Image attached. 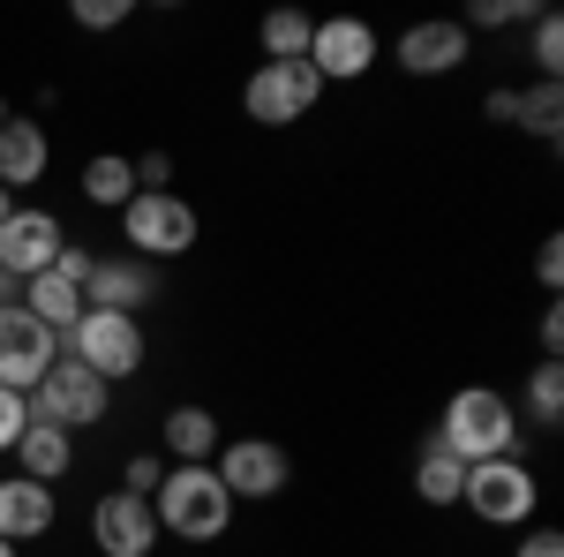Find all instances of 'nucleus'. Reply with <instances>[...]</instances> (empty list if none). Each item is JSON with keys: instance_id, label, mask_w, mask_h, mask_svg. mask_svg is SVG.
<instances>
[{"instance_id": "nucleus-2", "label": "nucleus", "mask_w": 564, "mask_h": 557, "mask_svg": "<svg viewBox=\"0 0 564 557\" xmlns=\"http://www.w3.org/2000/svg\"><path fill=\"white\" fill-rule=\"evenodd\" d=\"M151 513H159V535L174 543H218L234 527V497L212 468H166V482L151 490Z\"/></svg>"}, {"instance_id": "nucleus-19", "label": "nucleus", "mask_w": 564, "mask_h": 557, "mask_svg": "<svg viewBox=\"0 0 564 557\" xmlns=\"http://www.w3.org/2000/svg\"><path fill=\"white\" fill-rule=\"evenodd\" d=\"M15 460H23V474H31V482H45V490H53L61 474L76 468V437H68V429H53V422H31L23 437H15Z\"/></svg>"}, {"instance_id": "nucleus-22", "label": "nucleus", "mask_w": 564, "mask_h": 557, "mask_svg": "<svg viewBox=\"0 0 564 557\" xmlns=\"http://www.w3.org/2000/svg\"><path fill=\"white\" fill-rule=\"evenodd\" d=\"M308 39H316V15H302V8H279L257 23L263 61H308Z\"/></svg>"}, {"instance_id": "nucleus-37", "label": "nucleus", "mask_w": 564, "mask_h": 557, "mask_svg": "<svg viewBox=\"0 0 564 557\" xmlns=\"http://www.w3.org/2000/svg\"><path fill=\"white\" fill-rule=\"evenodd\" d=\"M8 212H15V196H8V189H0V218H8Z\"/></svg>"}, {"instance_id": "nucleus-3", "label": "nucleus", "mask_w": 564, "mask_h": 557, "mask_svg": "<svg viewBox=\"0 0 564 557\" xmlns=\"http://www.w3.org/2000/svg\"><path fill=\"white\" fill-rule=\"evenodd\" d=\"M196 234H204V218H196V204L188 196H174V189H135L129 212H121V242H129V257L143 264H174L196 249Z\"/></svg>"}, {"instance_id": "nucleus-10", "label": "nucleus", "mask_w": 564, "mask_h": 557, "mask_svg": "<svg viewBox=\"0 0 564 557\" xmlns=\"http://www.w3.org/2000/svg\"><path fill=\"white\" fill-rule=\"evenodd\" d=\"M53 362H61V340L45 332L39 317H31L23 301H15V309H0V385L31 399V385H39Z\"/></svg>"}, {"instance_id": "nucleus-31", "label": "nucleus", "mask_w": 564, "mask_h": 557, "mask_svg": "<svg viewBox=\"0 0 564 557\" xmlns=\"http://www.w3.org/2000/svg\"><path fill=\"white\" fill-rule=\"evenodd\" d=\"M512 557H564V535L557 527H520V550Z\"/></svg>"}, {"instance_id": "nucleus-26", "label": "nucleus", "mask_w": 564, "mask_h": 557, "mask_svg": "<svg viewBox=\"0 0 564 557\" xmlns=\"http://www.w3.org/2000/svg\"><path fill=\"white\" fill-rule=\"evenodd\" d=\"M534 15H542V0H475L459 31L475 39V31H505V23H534Z\"/></svg>"}, {"instance_id": "nucleus-38", "label": "nucleus", "mask_w": 564, "mask_h": 557, "mask_svg": "<svg viewBox=\"0 0 564 557\" xmlns=\"http://www.w3.org/2000/svg\"><path fill=\"white\" fill-rule=\"evenodd\" d=\"M0 557H15V543H0Z\"/></svg>"}, {"instance_id": "nucleus-11", "label": "nucleus", "mask_w": 564, "mask_h": 557, "mask_svg": "<svg viewBox=\"0 0 564 557\" xmlns=\"http://www.w3.org/2000/svg\"><path fill=\"white\" fill-rule=\"evenodd\" d=\"M90 543H98V557H151L159 550V513H151V497H129V490L98 497V505H90Z\"/></svg>"}, {"instance_id": "nucleus-6", "label": "nucleus", "mask_w": 564, "mask_h": 557, "mask_svg": "<svg viewBox=\"0 0 564 557\" xmlns=\"http://www.w3.org/2000/svg\"><path fill=\"white\" fill-rule=\"evenodd\" d=\"M316 98H324V76L308 61H257V76L241 84V106L257 129H294V121H308Z\"/></svg>"}, {"instance_id": "nucleus-30", "label": "nucleus", "mask_w": 564, "mask_h": 557, "mask_svg": "<svg viewBox=\"0 0 564 557\" xmlns=\"http://www.w3.org/2000/svg\"><path fill=\"white\" fill-rule=\"evenodd\" d=\"M129 167H135V189H151V196L174 181V159H166V151H143V159H129Z\"/></svg>"}, {"instance_id": "nucleus-5", "label": "nucleus", "mask_w": 564, "mask_h": 557, "mask_svg": "<svg viewBox=\"0 0 564 557\" xmlns=\"http://www.w3.org/2000/svg\"><path fill=\"white\" fill-rule=\"evenodd\" d=\"M106 407H113V385H98L84 362H68V354L31 385V422H53V429H68V437L76 429H98Z\"/></svg>"}, {"instance_id": "nucleus-1", "label": "nucleus", "mask_w": 564, "mask_h": 557, "mask_svg": "<svg viewBox=\"0 0 564 557\" xmlns=\"http://www.w3.org/2000/svg\"><path fill=\"white\" fill-rule=\"evenodd\" d=\"M436 444L459 460V468H481V460H520V407L489 385H459L436 415Z\"/></svg>"}, {"instance_id": "nucleus-4", "label": "nucleus", "mask_w": 564, "mask_h": 557, "mask_svg": "<svg viewBox=\"0 0 564 557\" xmlns=\"http://www.w3.org/2000/svg\"><path fill=\"white\" fill-rule=\"evenodd\" d=\"M68 362H84L98 385H121L143 369V317H113V309H84V324L61 340Z\"/></svg>"}, {"instance_id": "nucleus-35", "label": "nucleus", "mask_w": 564, "mask_h": 557, "mask_svg": "<svg viewBox=\"0 0 564 557\" xmlns=\"http://www.w3.org/2000/svg\"><path fill=\"white\" fill-rule=\"evenodd\" d=\"M542 354H550V362H557V354H564V317H557V301L542 309Z\"/></svg>"}, {"instance_id": "nucleus-7", "label": "nucleus", "mask_w": 564, "mask_h": 557, "mask_svg": "<svg viewBox=\"0 0 564 557\" xmlns=\"http://www.w3.org/2000/svg\"><path fill=\"white\" fill-rule=\"evenodd\" d=\"M534 468L527 460H481V468H467V490H459V505L475 519H489V527H527L534 519Z\"/></svg>"}, {"instance_id": "nucleus-15", "label": "nucleus", "mask_w": 564, "mask_h": 557, "mask_svg": "<svg viewBox=\"0 0 564 557\" xmlns=\"http://www.w3.org/2000/svg\"><path fill=\"white\" fill-rule=\"evenodd\" d=\"M53 519H61V505L45 482H31V474L0 482V543H39V535H53Z\"/></svg>"}, {"instance_id": "nucleus-24", "label": "nucleus", "mask_w": 564, "mask_h": 557, "mask_svg": "<svg viewBox=\"0 0 564 557\" xmlns=\"http://www.w3.org/2000/svg\"><path fill=\"white\" fill-rule=\"evenodd\" d=\"M527 422H542V429L564 422V369L557 362H542V369L527 377Z\"/></svg>"}, {"instance_id": "nucleus-21", "label": "nucleus", "mask_w": 564, "mask_h": 557, "mask_svg": "<svg viewBox=\"0 0 564 557\" xmlns=\"http://www.w3.org/2000/svg\"><path fill=\"white\" fill-rule=\"evenodd\" d=\"M459 490H467V468L430 437L422 460H414V497H422V505H459Z\"/></svg>"}, {"instance_id": "nucleus-18", "label": "nucleus", "mask_w": 564, "mask_h": 557, "mask_svg": "<svg viewBox=\"0 0 564 557\" xmlns=\"http://www.w3.org/2000/svg\"><path fill=\"white\" fill-rule=\"evenodd\" d=\"M159 437H166L174 468H212V452H218V415H212V407H174V415L159 422Z\"/></svg>"}, {"instance_id": "nucleus-28", "label": "nucleus", "mask_w": 564, "mask_h": 557, "mask_svg": "<svg viewBox=\"0 0 564 557\" xmlns=\"http://www.w3.org/2000/svg\"><path fill=\"white\" fill-rule=\"evenodd\" d=\"M23 429H31V399L0 385V452H15V437H23Z\"/></svg>"}, {"instance_id": "nucleus-36", "label": "nucleus", "mask_w": 564, "mask_h": 557, "mask_svg": "<svg viewBox=\"0 0 564 557\" xmlns=\"http://www.w3.org/2000/svg\"><path fill=\"white\" fill-rule=\"evenodd\" d=\"M15 301H23V279H8V271H0V309H15Z\"/></svg>"}, {"instance_id": "nucleus-17", "label": "nucleus", "mask_w": 564, "mask_h": 557, "mask_svg": "<svg viewBox=\"0 0 564 557\" xmlns=\"http://www.w3.org/2000/svg\"><path fill=\"white\" fill-rule=\"evenodd\" d=\"M23 309L39 317L53 340H68V332L84 324V287L61 279V271H39V279H23Z\"/></svg>"}, {"instance_id": "nucleus-13", "label": "nucleus", "mask_w": 564, "mask_h": 557, "mask_svg": "<svg viewBox=\"0 0 564 557\" xmlns=\"http://www.w3.org/2000/svg\"><path fill=\"white\" fill-rule=\"evenodd\" d=\"M159 301V264L143 257H98L84 279V309H113V317H143Z\"/></svg>"}, {"instance_id": "nucleus-23", "label": "nucleus", "mask_w": 564, "mask_h": 557, "mask_svg": "<svg viewBox=\"0 0 564 557\" xmlns=\"http://www.w3.org/2000/svg\"><path fill=\"white\" fill-rule=\"evenodd\" d=\"M512 129H527L534 143H557L564 136V90L557 84H527L520 90V121Z\"/></svg>"}, {"instance_id": "nucleus-9", "label": "nucleus", "mask_w": 564, "mask_h": 557, "mask_svg": "<svg viewBox=\"0 0 564 557\" xmlns=\"http://www.w3.org/2000/svg\"><path fill=\"white\" fill-rule=\"evenodd\" d=\"M61 249H68V226L45 212V204H15V212L0 218V271H8V279H39V271H53Z\"/></svg>"}, {"instance_id": "nucleus-29", "label": "nucleus", "mask_w": 564, "mask_h": 557, "mask_svg": "<svg viewBox=\"0 0 564 557\" xmlns=\"http://www.w3.org/2000/svg\"><path fill=\"white\" fill-rule=\"evenodd\" d=\"M159 482H166V468H159V452H135L129 468H121V490H129V497H151Z\"/></svg>"}, {"instance_id": "nucleus-27", "label": "nucleus", "mask_w": 564, "mask_h": 557, "mask_svg": "<svg viewBox=\"0 0 564 557\" xmlns=\"http://www.w3.org/2000/svg\"><path fill=\"white\" fill-rule=\"evenodd\" d=\"M68 15H76V31H121L135 15V0H76Z\"/></svg>"}, {"instance_id": "nucleus-12", "label": "nucleus", "mask_w": 564, "mask_h": 557, "mask_svg": "<svg viewBox=\"0 0 564 557\" xmlns=\"http://www.w3.org/2000/svg\"><path fill=\"white\" fill-rule=\"evenodd\" d=\"M308 68H316L324 84H354V76H369V68H377V31H369L361 15H332V23H316V39H308Z\"/></svg>"}, {"instance_id": "nucleus-16", "label": "nucleus", "mask_w": 564, "mask_h": 557, "mask_svg": "<svg viewBox=\"0 0 564 557\" xmlns=\"http://www.w3.org/2000/svg\"><path fill=\"white\" fill-rule=\"evenodd\" d=\"M45 167H53V136L39 121H0V189L15 196V189L45 181Z\"/></svg>"}, {"instance_id": "nucleus-32", "label": "nucleus", "mask_w": 564, "mask_h": 557, "mask_svg": "<svg viewBox=\"0 0 564 557\" xmlns=\"http://www.w3.org/2000/svg\"><path fill=\"white\" fill-rule=\"evenodd\" d=\"M534 279H542V287L557 294V279H564V249H557V234H550V242L534 249Z\"/></svg>"}, {"instance_id": "nucleus-14", "label": "nucleus", "mask_w": 564, "mask_h": 557, "mask_svg": "<svg viewBox=\"0 0 564 557\" xmlns=\"http://www.w3.org/2000/svg\"><path fill=\"white\" fill-rule=\"evenodd\" d=\"M475 61V39L452 23V15H430V23H406L399 31V68L406 76H452Z\"/></svg>"}, {"instance_id": "nucleus-20", "label": "nucleus", "mask_w": 564, "mask_h": 557, "mask_svg": "<svg viewBox=\"0 0 564 557\" xmlns=\"http://www.w3.org/2000/svg\"><path fill=\"white\" fill-rule=\"evenodd\" d=\"M76 189H84V204H98V212H129L135 167H129V159H113V151H98V159L84 167V181H76Z\"/></svg>"}, {"instance_id": "nucleus-8", "label": "nucleus", "mask_w": 564, "mask_h": 557, "mask_svg": "<svg viewBox=\"0 0 564 557\" xmlns=\"http://www.w3.org/2000/svg\"><path fill=\"white\" fill-rule=\"evenodd\" d=\"M218 482H226V497L234 505H263V497H279L286 482H294V460L271 444V437H234V444H218Z\"/></svg>"}, {"instance_id": "nucleus-34", "label": "nucleus", "mask_w": 564, "mask_h": 557, "mask_svg": "<svg viewBox=\"0 0 564 557\" xmlns=\"http://www.w3.org/2000/svg\"><path fill=\"white\" fill-rule=\"evenodd\" d=\"M90 264H98V257H90V249H76V242H68V249H61V257H53V271H61V279H76V287H84V279H90Z\"/></svg>"}, {"instance_id": "nucleus-25", "label": "nucleus", "mask_w": 564, "mask_h": 557, "mask_svg": "<svg viewBox=\"0 0 564 557\" xmlns=\"http://www.w3.org/2000/svg\"><path fill=\"white\" fill-rule=\"evenodd\" d=\"M527 53H534V84H557V76H564V23H557V8L534 15V45H527Z\"/></svg>"}, {"instance_id": "nucleus-33", "label": "nucleus", "mask_w": 564, "mask_h": 557, "mask_svg": "<svg viewBox=\"0 0 564 557\" xmlns=\"http://www.w3.org/2000/svg\"><path fill=\"white\" fill-rule=\"evenodd\" d=\"M481 114H489V121H520V90H512V84H497L489 98H481Z\"/></svg>"}]
</instances>
